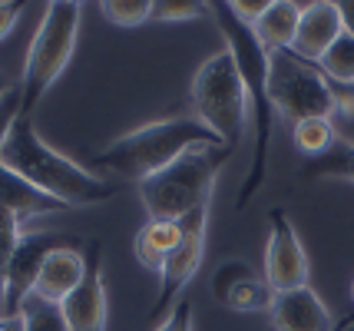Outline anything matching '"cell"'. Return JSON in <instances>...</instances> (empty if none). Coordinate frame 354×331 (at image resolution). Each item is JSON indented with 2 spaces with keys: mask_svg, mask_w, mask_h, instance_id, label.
Returning a JSON list of instances; mask_svg holds the SVG:
<instances>
[{
  "mask_svg": "<svg viewBox=\"0 0 354 331\" xmlns=\"http://www.w3.org/2000/svg\"><path fill=\"white\" fill-rule=\"evenodd\" d=\"M0 162L10 166L24 179H30L33 186L40 192H46L50 199L70 205V209L113 199V186L106 179H100L96 173L83 169L77 159L63 156L60 149H53L37 133L30 116H17L14 129H10V136L3 142Z\"/></svg>",
  "mask_w": 354,
  "mask_h": 331,
  "instance_id": "6da1fadb",
  "label": "cell"
},
{
  "mask_svg": "<svg viewBox=\"0 0 354 331\" xmlns=\"http://www.w3.org/2000/svg\"><path fill=\"white\" fill-rule=\"evenodd\" d=\"M209 7H212L218 30L229 44V53L239 64V73H242V83H245L248 93V106H252V123H255L252 166H248V176L239 189V199H235V209L242 212L255 199V192L262 189L265 176H268V149H272V129H275V103L268 93V50L262 47V40L255 37V30L248 23H242L232 14L229 3H209Z\"/></svg>",
  "mask_w": 354,
  "mask_h": 331,
  "instance_id": "7a4b0ae2",
  "label": "cell"
},
{
  "mask_svg": "<svg viewBox=\"0 0 354 331\" xmlns=\"http://www.w3.org/2000/svg\"><path fill=\"white\" fill-rule=\"evenodd\" d=\"M212 146H222V140L196 116H169V120H156L139 129H129L126 136L113 140L103 153L93 156V166H103L126 179L142 182L159 169L172 166L176 159L189 156L196 149H212Z\"/></svg>",
  "mask_w": 354,
  "mask_h": 331,
  "instance_id": "3957f363",
  "label": "cell"
},
{
  "mask_svg": "<svg viewBox=\"0 0 354 331\" xmlns=\"http://www.w3.org/2000/svg\"><path fill=\"white\" fill-rule=\"evenodd\" d=\"M229 156L232 153L222 149V146L196 149L189 156L176 159L166 169H159L156 176L142 179L139 182V199H142V209H146L149 222H183L199 205L212 202L216 176Z\"/></svg>",
  "mask_w": 354,
  "mask_h": 331,
  "instance_id": "277c9868",
  "label": "cell"
},
{
  "mask_svg": "<svg viewBox=\"0 0 354 331\" xmlns=\"http://www.w3.org/2000/svg\"><path fill=\"white\" fill-rule=\"evenodd\" d=\"M80 17H83V3H73V0L46 3L44 20L33 33L27 60H24V73H20V116L33 120V110L40 106L46 90L63 77L66 64L73 60Z\"/></svg>",
  "mask_w": 354,
  "mask_h": 331,
  "instance_id": "5b68a950",
  "label": "cell"
},
{
  "mask_svg": "<svg viewBox=\"0 0 354 331\" xmlns=\"http://www.w3.org/2000/svg\"><path fill=\"white\" fill-rule=\"evenodd\" d=\"M192 106H196V120L216 133L225 142V149L235 153L242 140H245L248 126V93L239 64L229 50L212 53L205 64L196 70L192 77Z\"/></svg>",
  "mask_w": 354,
  "mask_h": 331,
  "instance_id": "8992f818",
  "label": "cell"
},
{
  "mask_svg": "<svg viewBox=\"0 0 354 331\" xmlns=\"http://www.w3.org/2000/svg\"><path fill=\"white\" fill-rule=\"evenodd\" d=\"M268 93L285 120H311L335 113V86L318 66L298 60L292 50H268Z\"/></svg>",
  "mask_w": 354,
  "mask_h": 331,
  "instance_id": "52a82bcc",
  "label": "cell"
},
{
  "mask_svg": "<svg viewBox=\"0 0 354 331\" xmlns=\"http://www.w3.org/2000/svg\"><path fill=\"white\" fill-rule=\"evenodd\" d=\"M209 205H199L196 212H189L179 225H183V238L179 245L172 249V255L166 258V265L159 272V292H156V301L149 308V321H159L166 318L176 308V301L183 299L185 285L196 278L202 258H205V232H209Z\"/></svg>",
  "mask_w": 354,
  "mask_h": 331,
  "instance_id": "ba28073f",
  "label": "cell"
},
{
  "mask_svg": "<svg viewBox=\"0 0 354 331\" xmlns=\"http://www.w3.org/2000/svg\"><path fill=\"white\" fill-rule=\"evenodd\" d=\"M265 282L272 292H292L308 285V255L295 232L288 212L275 205L268 212V245H265Z\"/></svg>",
  "mask_w": 354,
  "mask_h": 331,
  "instance_id": "9c48e42d",
  "label": "cell"
},
{
  "mask_svg": "<svg viewBox=\"0 0 354 331\" xmlns=\"http://www.w3.org/2000/svg\"><path fill=\"white\" fill-rule=\"evenodd\" d=\"M63 315L70 331H106L109 318V299L106 282H103V249L93 238L86 249V272L83 282L73 288V295L63 301Z\"/></svg>",
  "mask_w": 354,
  "mask_h": 331,
  "instance_id": "30bf717a",
  "label": "cell"
},
{
  "mask_svg": "<svg viewBox=\"0 0 354 331\" xmlns=\"http://www.w3.org/2000/svg\"><path fill=\"white\" fill-rule=\"evenodd\" d=\"M66 238L60 236H46V232H37V236H24L17 242V252L10 258V268H7V295H3V315H20L24 301L33 295L37 288V275L44 268V258L57 245H63Z\"/></svg>",
  "mask_w": 354,
  "mask_h": 331,
  "instance_id": "8fae6325",
  "label": "cell"
},
{
  "mask_svg": "<svg viewBox=\"0 0 354 331\" xmlns=\"http://www.w3.org/2000/svg\"><path fill=\"white\" fill-rule=\"evenodd\" d=\"M344 33V23H341V10L335 0H315V3H305L301 10V20H298V33H295L292 53L305 64L318 66L322 57L331 50V44Z\"/></svg>",
  "mask_w": 354,
  "mask_h": 331,
  "instance_id": "7c38bea8",
  "label": "cell"
},
{
  "mask_svg": "<svg viewBox=\"0 0 354 331\" xmlns=\"http://www.w3.org/2000/svg\"><path fill=\"white\" fill-rule=\"evenodd\" d=\"M212 295L218 305H225L232 312H262L272 308V285L265 282V275H255L245 262H225L212 275Z\"/></svg>",
  "mask_w": 354,
  "mask_h": 331,
  "instance_id": "4fadbf2b",
  "label": "cell"
},
{
  "mask_svg": "<svg viewBox=\"0 0 354 331\" xmlns=\"http://www.w3.org/2000/svg\"><path fill=\"white\" fill-rule=\"evenodd\" d=\"M272 328L275 331H335L331 312L324 308L315 288H292V292H278L272 299Z\"/></svg>",
  "mask_w": 354,
  "mask_h": 331,
  "instance_id": "5bb4252c",
  "label": "cell"
},
{
  "mask_svg": "<svg viewBox=\"0 0 354 331\" xmlns=\"http://www.w3.org/2000/svg\"><path fill=\"white\" fill-rule=\"evenodd\" d=\"M83 272H86V252H80L70 242H63L44 258L33 295L44 301H53V305H63L73 295V288L83 282Z\"/></svg>",
  "mask_w": 354,
  "mask_h": 331,
  "instance_id": "9a60e30c",
  "label": "cell"
},
{
  "mask_svg": "<svg viewBox=\"0 0 354 331\" xmlns=\"http://www.w3.org/2000/svg\"><path fill=\"white\" fill-rule=\"evenodd\" d=\"M0 205L7 212H14L17 219H40V216H57V212H66L70 205L50 199L46 192H40L30 179H24L20 173H14L10 166L0 162Z\"/></svg>",
  "mask_w": 354,
  "mask_h": 331,
  "instance_id": "2e32d148",
  "label": "cell"
},
{
  "mask_svg": "<svg viewBox=\"0 0 354 331\" xmlns=\"http://www.w3.org/2000/svg\"><path fill=\"white\" fill-rule=\"evenodd\" d=\"M179 238H183V225L179 222H146L136 232V238H133V255H136V262L142 268L159 275L166 258L172 255V249L179 245Z\"/></svg>",
  "mask_w": 354,
  "mask_h": 331,
  "instance_id": "e0dca14e",
  "label": "cell"
},
{
  "mask_svg": "<svg viewBox=\"0 0 354 331\" xmlns=\"http://www.w3.org/2000/svg\"><path fill=\"white\" fill-rule=\"evenodd\" d=\"M301 10H305V7H301V3H292V0H272V7L262 14V20L252 27L255 37L262 40V47L265 50H292Z\"/></svg>",
  "mask_w": 354,
  "mask_h": 331,
  "instance_id": "ac0fdd59",
  "label": "cell"
},
{
  "mask_svg": "<svg viewBox=\"0 0 354 331\" xmlns=\"http://www.w3.org/2000/svg\"><path fill=\"white\" fill-rule=\"evenodd\" d=\"M292 140L298 153H305L308 159H318L338 142V133H335L328 116H311V120L292 123Z\"/></svg>",
  "mask_w": 354,
  "mask_h": 331,
  "instance_id": "d6986e66",
  "label": "cell"
},
{
  "mask_svg": "<svg viewBox=\"0 0 354 331\" xmlns=\"http://www.w3.org/2000/svg\"><path fill=\"white\" fill-rule=\"evenodd\" d=\"M305 176L308 179H344V182H354V146L338 140L324 156L308 159Z\"/></svg>",
  "mask_w": 354,
  "mask_h": 331,
  "instance_id": "ffe728a7",
  "label": "cell"
},
{
  "mask_svg": "<svg viewBox=\"0 0 354 331\" xmlns=\"http://www.w3.org/2000/svg\"><path fill=\"white\" fill-rule=\"evenodd\" d=\"M318 70H322L331 83L354 86V33H341L338 40L331 44V50L322 57Z\"/></svg>",
  "mask_w": 354,
  "mask_h": 331,
  "instance_id": "44dd1931",
  "label": "cell"
},
{
  "mask_svg": "<svg viewBox=\"0 0 354 331\" xmlns=\"http://www.w3.org/2000/svg\"><path fill=\"white\" fill-rule=\"evenodd\" d=\"M20 318H24V328L27 331H70L66 325V315H63V305H53V301H44L30 295L20 308Z\"/></svg>",
  "mask_w": 354,
  "mask_h": 331,
  "instance_id": "7402d4cb",
  "label": "cell"
},
{
  "mask_svg": "<svg viewBox=\"0 0 354 331\" xmlns=\"http://www.w3.org/2000/svg\"><path fill=\"white\" fill-rule=\"evenodd\" d=\"M20 238H24L20 219L0 205V315H3V295H7V268H10V258H14Z\"/></svg>",
  "mask_w": 354,
  "mask_h": 331,
  "instance_id": "603a6c76",
  "label": "cell"
},
{
  "mask_svg": "<svg viewBox=\"0 0 354 331\" xmlns=\"http://www.w3.org/2000/svg\"><path fill=\"white\" fill-rule=\"evenodd\" d=\"M100 10L116 27H139L153 20V0H103Z\"/></svg>",
  "mask_w": 354,
  "mask_h": 331,
  "instance_id": "cb8c5ba5",
  "label": "cell"
},
{
  "mask_svg": "<svg viewBox=\"0 0 354 331\" xmlns=\"http://www.w3.org/2000/svg\"><path fill=\"white\" fill-rule=\"evenodd\" d=\"M335 86V113H331V126L338 133L341 142H351L354 146V86Z\"/></svg>",
  "mask_w": 354,
  "mask_h": 331,
  "instance_id": "d4e9b609",
  "label": "cell"
},
{
  "mask_svg": "<svg viewBox=\"0 0 354 331\" xmlns=\"http://www.w3.org/2000/svg\"><path fill=\"white\" fill-rule=\"evenodd\" d=\"M205 7L209 3H199V0H153V20H162V23L196 20L205 14Z\"/></svg>",
  "mask_w": 354,
  "mask_h": 331,
  "instance_id": "484cf974",
  "label": "cell"
},
{
  "mask_svg": "<svg viewBox=\"0 0 354 331\" xmlns=\"http://www.w3.org/2000/svg\"><path fill=\"white\" fill-rule=\"evenodd\" d=\"M156 331H196V305H192V299L183 295L169 315L156 325Z\"/></svg>",
  "mask_w": 354,
  "mask_h": 331,
  "instance_id": "4316f807",
  "label": "cell"
},
{
  "mask_svg": "<svg viewBox=\"0 0 354 331\" xmlns=\"http://www.w3.org/2000/svg\"><path fill=\"white\" fill-rule=\"evenodd\" d=\"M17 116H20V86H10L7 93L0 96V153H3V142L10 136Z\"/></svg>",
  "mask_w": 354,
  "mask_h": 331,
  "instance_id": "83f0119b",
  "label": "cell"
},
{
  "mask_svg": "<svg viewBox=\"0 0 354 331\" xmlns=\"http://www.w3.org/2000/svg\"><path fill=\"white\" fill-rule=\"evenodd\" d=\"M232 14L239 17L242 23H248V27H255L259 20H262V14L272 7V0H229Z\"/></svg>",
  "mask_w": 354,
  "mask_h": 331,
  "instance_id": "f1b7e54d",
  "label": "cell"
},
{
  "mask_svg": "<svg viewBox=\"0 0 354 331\" xmlns=\"http://www.w3.org/2000/svg\"><path fill=\"white\" fill-rule=\"evenodd\" d=\"M27 3H17V0H0V40L10 37V30L17 27V20L24 14Z\"/></svg>",
  "mask_w": 354,
  "mask_h": 331,
  "instance_id": "f546056e",
  "label": "cell"
},
{
  "mask_svg": "<svg viewBox=\"0 0 354 331\" xmlns=\"http://www.w3.org/2000/svg\"><path fill=\"white\" fill-rule=\"evenodd\" d=\"M341 10V23H344V33H354V3H338Z\"/></svg>",
  "mask_w": 354,
  "mask_h": 331,
  "instance_id": "4dcf8cb0",
  "label": "cell"
},
{
  "mask_svg": "<svg viewBox=\"0 0 354 331\" xmlns=\"http://www.w3.org/2000/svg\"><path fill=\"white\" fill-rule=\"evenodd\" d=\"M0 331H27L20 315H0Z\"/></svg>",
  "mask_w": 354,
  "mask_h": 331,
  "instance_id": "1f68e13d",
  "label": "cell"
},
{
  "mask_svg": "<svg viewBox=\"0 0 354 331\" xmlns=\"http://www.w3.org/2000/svg\"><path fill=\"white\" fill-rule=\"evenodd\" d=\"M7 90H10V83H7V77H3V73H0V96L7 93Z\"/></svg>",
  "mask_w": 354,
  "mask_h": 331,
  "instance_id": "d6a6232c",
  "label": "cell"
},
{
  "mask_svg": "<svg viewBox=\"0 0 354 331\" xmlns=\"http://www.w3.org/2000/svg\"><path fill=\"white\" fill-rule=\"evenodd\" d=\"M344 331H354V325H351V328H344Z\"/></svg>",
  "mask_w": 354,
  "mask_h": 331,
  "instance_id": "836d02e7",
  "label": "cell"
},
{
  "mask_svg": "<svg viewBox=\"0 0 354 331\" xmlns=\"http://www.w3.org/2000/svg\"><path fill=\"white\" fill-rule=\"evenodd\" d=\"M351 295H354V292H351Z\"/></svg>",
  "mask_w": 354,
  "mask_h": 331,
  "instance_id": "e575fe53",
  "label": "cell"
}]
</instances>
